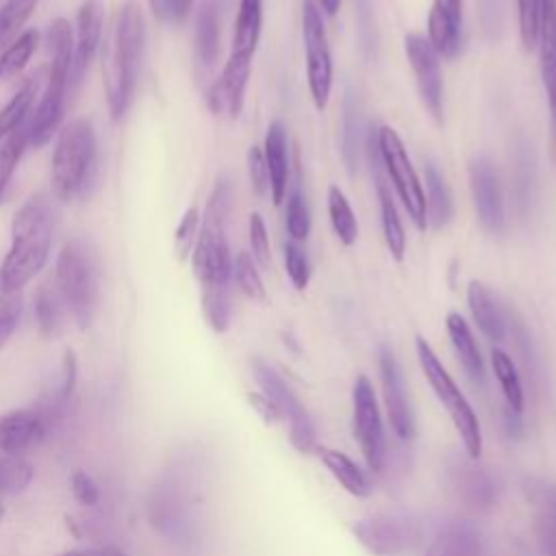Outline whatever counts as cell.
<instances>
[{
    "label": "cell",
    "instance_id": "cell-1",
    "mask_svg": "<svg viewBox=\"0 0 556 556\" xmlns=\"http://www.w3.org/2000/svg\"><path fill=\"white\" fill-rule=\"evenodd\" d=\"M146 43L143 13L137 2H126L113 22L111 39L104 54V93L111 119L117 122L132 104L141 56Z\"/></svg>",
    "mask_w": 556,
    "mask_h": 556
},
{
    "label": "cell",
    "instance_id": "cell-2",
    "mask_svg": "<svg viewBox=\"0 0 556 556\" xmlns=\"http://www.w3.org/2000/svg\"><path fill=\"white\" fill-rule=\"evenodd\" d=\"M52 208L43 195L28 198L11 222V248L0 265V285L22 291L46 265L52 245Z\"/></svg>",
    "mask_w": 556,
    "mask_h": 556
},
{
    "label": "cell",
    "instance_id": "cell-3",
    "mask_svg": "<svg viewBox=\"0 0 556 556\" xmlns=\"http://www.w3.org/2000/svg\"><path fill=\"white\" fill-rule=\"evenodd\" d=\"M48 46L52 52L48 80H46V89L39 100V106L30 117V146L35 148H41L52 139L65 113V98H67L72 54H74V33L67 20L56 17L50 24Z\"/></svg>",
    "mask_w": 556,
    "mask_h": 556
},
{
    "label": "cell",
    "instance_id": "cell-4",
    "mask_svg": "<svg viewBox=\"0 0 556 556\" xmlns=\"http://www.w3.org/2000/svg\"><path fill=\"white\" fill-rule=\"evenodd\" d=\"M98 163V143L96 132L89 119H72L59 132L56 148L52 154L50 185L52 193L70 202L78 195H85L96 176Z\"/></svg>",
    "mask_w": 556,
    "mask_h": 556
},
{
    "label": "cell",
    "instance_id": "cell-5",
    "mask_svg": "<svg viewBox=\"0 0 556 556\" xmlns=\"http://www.w3.org/2000/svg\"><path fill=\"white\" fill-rule=\"evenodd\" d=\"M54 285L78 328H89L98 308V263L83 239L67 241L56 256Z\"/></svg>",
    "mask_w": 556,
    "mask_h": 556
},
{
    "label": "cell",
    "instance_id": "cell-6",
    "mask_svg": "<svg viewBox=\"0 0 556 556\" xmlns=\"http://www.w3.org/2000/svg\"><path fill=\"white\" fill-rule=\"evenodd\" d=\"M415 348H417V358H419L421 371H424L428 384L432 387L434 395L447 410L467 454L471 458H478L482 452V430H480L476 410L471 408V404L467 402V397L463 395V391L458 389V384L454 382L450 371L443 367V363L439 361V356L434 354L430 343L424 337H417Z\"/></svg>",
    "mask_w": 556,
    "mask_h": 556
},
{
    "label": "cell",
    "instance_id": "cell-7",
    "mask_svg": "<svg viewBox=\"0 0 556 556\" xmlns=\"http://www.w3.org/2000/svg\"><path fill=\"white\" fill-rule=\"evenodd\" d=\"M378 139V154L380 163L387 169V176L391 178V185L408 213L410 222L417 226V230L428 228L426 217V193L419 182V176L413 169V163L408 159V152L400 139V135L391 126H380L376 130Z\"/></svg>",
    "mask_w": 556,
    "mask_h": 556
},
{
    "label": "cell",
    "instance_id": "cell-8",
    "mask_svg": "<svg viewBox=\"0 0 556 556\" xmlns=\"http://www.w3.org/2000/svg\"><path fill=\"white\" fill-rule=\"evenodd\" d=\"M356 541L374 556H410L419 549L424 530L417 519L400 513H380L352 528Z\"/></svg>",
    "mask_w": 556,
    "mask_h": 556
},
{
    "label": "cell",
    "instance_id": "cell-9",
    "mask_svg": "<svg viewBox=\"0 0 556 556\" xmlns=\"http://www.w3.org/2000/svg\"><path fill=\"white\" fill-rule=\"evenodd\" d=\"M302 41L306 56V80L315 109H326L332 89V56L321 11L315 0L302 2Z\"/></svg>",
    "mask_w": 556,
    "mask_h": 556
},
{
    "label": "cell",
    "instance_id": "cell-10",
    "mask_svg": "<svg viewBox=\"0 0 556 556\" xmlns=\"http://www.w3.org/2000/svg\"><path fill=\"white\" fill-rule=\"evenodd\" d=\"M254 378L265 397H269L282 417L289 419V439L298 452H311L315 447V426L308 417L306 408L300 404L295 393L282 380V376L267 365L265 361L256 358L252 363Z\"/></svg>",
    "mask_w": 556,
    "mask_h": 556
},
{
    "label": "cell",
    "instance_id": "cell-11",
    "mask_svg": "<svg viewBox=\"0 0 556 556\" xmlns=\"http://www.w3.org/2000/svg\"><path fill=\"white\" fill-rule=\"evenodd\" d=\"M352 428L367 467L380 471L387 456V441L376 393L367 376H358L352 389Z\"/></svg>",
    "mask_w": 556,
    "mask_h": 556
},
{
    "label": "cell",
    "instance_id": "cell-12",
    "mask_svg": "<svg viewBox=\"0 0 556 556\" xmlns=\"http://www.w3.org/2000/svg\"><path fill=\"white\" fill-rule=\"evenodd\" d=\"M191 269L202 287L228 285L232 276V258L226 241V219L204 213L191 250Z\"/></svg>",
    "mask_w": 556,
    "mask_h": 556
},
{
    "label": "cell",
    "instance_id": "cell-13",
    "mask_svg": "<svg viewBox=\"0 0 556 556\" xmlns=\"http://www.w3.org/2000/svg\"><path fill=\"white\" fill-rule=\"evenodd\" d=\"M406 59L413 67L419 96L430 111V115L441 124L443 122V74L441 56L434 52L430 41L421 35H406L404 39Z\"/></svg>",
    "mask_w": 556,
    "mask_h": 556
},
{
    "label": "cell",
    "instance_id": "cell-14",
    "mask_svg": "<svg viewBox=\"0 0 556 556\" xmlns=\"http://www.w3.org/2000/svg\"><path fill=\"white\" fill-rule=\"evenodd\" d=\"M380 380H382V395H384V408L389 415V424L393 432L400 439L415 437V417L413 408L406 395L402 369L397 365V358L391 350H380Z\"/></svg>",
    "mask_w": 556,
    "mask_h": 556
},
{
    "label": "cell",
    "instance_id": "cell-15",
    "mask_svg": "<svg viewBox=\"0 0 556 556\" xmlns=\"http://www.w3.org/2000/svg\"><path fill=\"white\" fill-rule=\"evenodd\" d=\"M252 70V59L241 56V54H230L226 61L219 78L211 85L206 93V104L211 113L224 115V117H239L243 109V98H245V87Z\"/></svg>",
    "mask_w": 556,
    "mask_h": 556
},
{
    "label": "cell",
    "instance_id": "cell-16",
    "mask_svg": "<svg viewBox=\"0 0 556 556\" xmlns=\"http://www.w3.org/2000/svg\"><path fill=\"white\" fill-rule=\"evenodd\" d=\"M104 26V2L102 0H83L76 13V39L72 54V72H70V89H76L85 72L100 46Z\"/></svg>",
    "mask_w": 556,
    "mask_h": 556
},
{
    "label": "cell",
    "instance_id": "cell-17",
    "mask_svg": "<svg viewBox=\"0 0 556 556\" xmlns=\"http://www.w3.org/2000/svg\"><path fill=\"white\" fill-rule=\"evenodd\" d=\"M469 187L480 224L489 232H500L504 226V204L500 180L493 165L486 159H476L469 165Z\"/></svg>",
    "mask_w": 556,
    "mask_h": 556
},
{
    "label": "cell",
    "instance_id": "cell-18",
    "mask_svg": "<svg viewBox=\"0 0 556 556\" xmlns=\"http://www.w3.org/2000/svg\"><path fill=\"white\" fill-rule=\"evenodd\" d=\"M50 419L35 408H15L0 415V452L4 454H22L28 447L37 445L48 428Z\"/></svg>",
    "mask_w": 556,
    "mask_h": 556
},
{
    "label": "cell",
    "instance_id": "cell-19",
    "mask_svg": "<svg viewBox=\"0 0 556 556\" xmlns=\"http://www.w3.org/2000/svg\"><path fill=\"white\" fill-rule=\"evenodd\" d=\"M539 70L547 104H556V0H541L539 13Z\"/></svg>",
    "mask_w": 556,
    "mask_h": 556
},
{
    "label": "cell",
    "instance_id": "cell-20",
    "mask_svg": "<svg viewBox=\"0 0 556 556\" xmlns=\"http://www.w3.org/2000/svg\"><path fill=\"white\" fill-rule=\"evenodd\" d=\"M467 304H469L471 317H473L476 326L480 328V332L489 341L500 343L506 334V313L502 311L493 291L480 280H469Z\"/></svg>",
    "mask_w": 556,
    "mask_h": 556
},
{
    "label": "cell",
    "instance_id": "cell-21",
    "mask_svg": "<svg viewBox=\"0 0 556 556\" xmlns=\"http://www.w3.org/2000/svg\"><path fill=\"white\" fill-rule=\"evenodd\" d=\"M263 156L269 172V195L274 204H280L287 198L289 187V150H287V132L280 122H271L265 141Z\"/></svg>",
    "mask_w": 556,
    "mask_h": 556
},
{
    "label": "cell",
    "instance_id": "cell-22",
    "mask_svg": "<svg viewBox=\"0 0 556 556\" xmlns=\"http://www.w3.org/2000/svg\"><path fill=\"white\" fill-rule=\"evenodd\" d=\"M460 22H463V15H456L445 0H432L430 13H428V41L439 56L452 59L458 54Z\"/></svg>",
    "mask_w": 556,
    "mask_h": 556
},
{
    "label": "cell",
    "instance_id": "cell-23",
    "mask_svg": "<svg viewBox=\"0 0 556 556\" xmlns=\"http://www.w3.org/2000/svg\"><path fill=\"white\" fill-rule=\"evenodd\" d=\"M193 52L200 70H211L219 59V11L215 0H204L195 13Z\"/></svg>",
    "mask_w": 556,
    "mask_h": 556
},
{
    "label": "cell",
    "instance_id": "cell-24",
    "mask_svg": "<svg viewBox=\"0 0 556 556\" xmlns=\"http://www.w3.org/2000/svg\"><path fill=\"white\" fill-rule=\"evenodd\" d=\"M445 328H447V334H450V341L454 345V352H456L460 365L465 367L467 376L471 380H476V382H482L484 380V363H482L478 343H476L473 332H471L469 324L465 321V317L460 313H456V311L447 313Z\"/></svg>",
    "mask_w": 556,
    "mask_h": 556
},
{
    "label": "cell",
    "instance_id": "cell-25",
    "mask_svg": "<svg viewBox=\"0 0 556 556\" xmlns=\"http://www.w3.org/2000/svg\"><path fill=\"white\" fill-rule=\"evenodd\" d=\"M478 530L467 521H450L437 532L426 556H478Z\"/></svg>",
    "mask_w": 556,
    "mask_h": 556
},
{
    "label": "cell",
    "instance_id": "cell-26",
    "mask_svg": "<svg viewBox=\"0 0 556 556\" xmlns=\"http://www.w3.org/2000/svg\"><path fill=\"white\" fill-rule=\"evenodd\" d=\"M263 26V0H239L232 33V54L254 56Z\"/></svg>",
    "mask_w": 556,
    "mask_h": 556
},
{
    "label": "cell",
    "instance_id": "cell-27",
    "mask_svg": "<svg viewBox=\"0 0 556 556\" xmlns=\"http://www.w3.org/2000/svg\"><path fill=\"white\" fill-rule=\"evenodd\" d=\"M317 456L324 463V467L332 473V478L354 497H367L369 495V480L363 473V469L343 452L332 447H317Z\"/></svg>",
    "mask_w": 556,
    "mask_h": 556
},
{
    "label": "cell",
    "instance_id": "cell-28",
    "mask_svg": "<svg viewBox=\"0 0 556 556\" xmlns=\"http://www.w3.org/2000/svg\"><path fill=\"white\" fill-rule=\"evenodd\" d=\"M65 302L54 282H43L35 295V319L37 328L46 339H54L63 330Z\"/></svg>",
    "mask_w": 556,
    "mask_h": 556
},
{
    "label": "cell",
    "instance_id": "cell-29",
    "mask_svg": "<svg viewBox=\"0 0 556 556\" xmlns=\"http://www.w3.org/2000/svg\"><path fill=\"white\" fill-rule=\"evenodd\" d=\"M376 189H378V200H380V222H382V235H384V243L387 250L391 254L393 261L402 263L404 261V252H406V235H404V226L402 219L397 215L395 202L391 198V191L387 189V185L382 182L380 176H376Z\"/></svg>",
    "mask_w": 556,
    "mask_h": 556
},
{
    "label": "cell",
    "instance_id": "cell-30",
    "mask_svg": "<svg viewBox=\"0 0 556 556\" xmlns=\"http://www.w3.org/2000/svg\"><path fill=\"white\" fill-rule=\"evenodd\" d=\"M426 217L432 228H443L452 219V195L434 165H426Z\"/></svg>",
    "mask_w": 556,
    "mask_h": 556
},
{
    "label": "cell",
    "instance_id": "cell-31",
    "mask_svg": "<svg viewBox=\"0 0 556 556\" xmlns=\"http://www.w3.org/2000/svg\"><path fill=\"white\" fill-rule=\"evenodd\" d=\"M491 367H493V374H495V378L502 387L508 410L515 413V415H521V410H523V389H521L519 371H517L513 358L504 350L495 348V350H491Z\"/></svg>",
    "mask_w": 556,
    "mask_h": 556
},
{
    "label": "cell",
    "instance_id": "cell-32",
    "mask_svg": "<svg viewBox=\"0 0 556 556\" xmlns=\"http://www.w3.org/2000/svg\"><path fill=\"white\" fill-rule=\"evenodd\" d=\"M328 217L337 239L343 245H354L358 239V222L345 193L337 185L328 187Z\"/></svg>",
    "mask_w": 556,
    "mask_h": 556
},
{
    "label": "cell",
    "instance_id": "cell-33",
    "mask_svg": "<svg viewBox=\"0 0 556 556\" xmlns=\"http://www.w3.org/2000/svg\"><path fill=\"white\" fill-rule=\"evenodd\" d=\"M37 78H28L17 91L15 96L0 109V139H7L15 128H20L33 109L35 96H37Z\"/></svg>",
    "mask_w": 556,
    "mask_h": 556
},
{
    "label": "cell",
    "instance_id": "cell-34",
    "mask_svg": "<svg viewBox=\"0 0 556 556\" xmlns=\"http://www.w3.org/2000/svg\"><path fill=\"white\" fill-rule=\"evenodd\" d=\"M202 313H204L206 324L215 332H226L230 328L232 300H230L228 285L202 287Z\"/></svg>",
    "mask_w": 556,
    "mask_h": 556
},
{
    "label": "cell",
    "instance_id": "cell-35",
    "mask_svg": "<svg viewBox=\"0 0 556 556\" xmlns=\"http://www.w3.org/2000/svg\"><path fill=\"white\" fill-rule=\"evenodd\" d=\"M37 43H39V33L35 28H28L17 39H13L11 46L0 54V80L20 74L24 65L30 61Z\"/></svg>",
    "mask_w": 556,
    "mask_h": 556
},
{
    "label": "cell",
    "instance_id": "cell-36",
    "mask_svg": "<svg viewBox=\"0 0 556 556\" xmlns=\"http://www.w3.org/2000/svg\"><path fill=\"white\" fill-rule=\"evenodd\" d=\"M232 278L239 287V291L256 302H265L267 293L258 274V265L254 263V258L248 252H239L232 261Z\"/></svg>",
    "mask_w": 556,
    "mask_h": 556
},
{
    "label": "cell",
    "instance_id": "cell-37",
    "mask_svg": "<svg viewBox=\"0 0 556 556\" xmlns=\"http://www.w3.org/2000/svg\"><path fill=\"white\" fill-rule=\"evenodd\" d=\"M33 467L17 454L0 452V495H13L28 486Z\"/></svg>",
    "mask_w": 556,
    "mask_h": 556
},
{
    "label": "cell",
    "instance_id": "cell-38",
    "mask_svg": "<svg viewBox=\"0 0 556 556\" xmlns=\"http://www.w3.org/2000/svg\"><path fill=\"white\" fill-rule=\"evenodd\" d=\"M285 226H287L291 241H304L311 232V213H308V204L300 189H293L287 193Z\"/></svg>",
    "mask_w": 556,
    "mask_h": 556
},
{
    "label": "cell",
    "instance_id": "cell-39",
    "mask_svg": "<svg viewBox=\"0 0 556 556\" xmlns=\"http://www.w3.org/2000/svg\"><path fill=\"white\" fill-rule=\"evenodd\" d=\"M39 0H7L0 9V46L15 37V33L33 15Z\"/></svg>",
    "mask_w": 556,
    "mask_h": 556
},
{
    "label": "cell",
    "instance_id": "cell-40",
    "mask_svg": "<svg viewBox=\"0 0 556 556\" xmlns=\"http://www.w3.org/2000/svg\"><path fill=\"white\" fill-rule=\"evenodd\" d=\"M20 315H22V293L7 291L0 285V350L7 345V341L15 332Z\"/></svg>",
    "mask_w": 556,
    "mask_h": 556
},
{
    "label": "cell",
    "instance_id": "cell-41",
    "mask_svg": "<svg viewBox=\"0 0 556 556\" xmlns=\"http://www.w3.org/2000/svg\"><path fill=\"white\" fill-rule=\"evenodd\" d=\"M285 271L295 291H304L308 287L311 265H308L306 254L302 252V248L295 241L285 243Z\"/></svg>",
    "mask_w": 556,
    "mask_h": 556
},
{
    "label": "cell",
    "instance_id": "cell-42",
    "mask_svg": "<svg viewBox=\"0 0 556 556\" xmlns=\"http://www.w3.org/2000/svg\"><path fill=\"white\" fill-rule=\"evenodd\" d=\"M198 232H200V211L195 206H191L185 211V215L178 222L176 232H174V248H176V254L180 261H185L191 254Z\"/></svg>",
    "mask_w": 556,
    "mask_h": 556
},
{
    "label": "cell",
    "instance_id": "cell-43",
    "mask_svg": "<svg viewBox=\"0 0 556 556\" xmlns=\"http://www.w3.org/2000/svg\"><path fill=\"white\" fill-rule=\"evenodd\" d=\"M539 13H541V0H517L519 37H521V43L526 50H532L536 46Z\"/></svg>",
    "mask_w": 556,
    "mask_h": 556
},
{
    "label": "cell",
    "instance_id": "cell-44",
    "mask_svg": "<svg viewBox=\"0 0 556 556\" xmlns=\"http://www.w3.org/2000/svg\"><path fill=\"white\" fill-rule=\"evenodd\" d=\"M248 239H250V250L252 258L258 267H269L271 261V250H269V235L263 217L258 213H252L248 219Z\"/></svg>",
    "mask_w": 556,
    "mask_h": 556
},
{
    "label": "cell",
    "instance_id": "cell-45",
    "mask_svg": "<svg viewBox=\"0 0 556 556\" xmlns=\"http://www.w3.org/2000/svg\"><path fill=\"white\" fill-rule=\"evenodd\" d=\"M248 176H250V185L256 195L263 198L269 193V172H267V163L263 156V148H258V146H252L248 150Z\"/></svg>",
    "mask_w": 556,
    "mask_h": 556
},
{
    "label": "cell",
    "instance_id": "cell-46",
    "mask_svg": "<svg viewBox=\"0 0 556 556\" xmlns=\"http://www.w3.org/2000/svg\"><path fill=\"white\" fill-rule=\"evenodd\" d=\"M193 0H150V9L154 17L163 24H180L189 11Z\"/></svg>",
    "mask_w": 556,
    "mask_h": 556
},
{
    "label": "cell",
    "instance_id": "cell-47",
    "mask_svg": "<svg viewBox=\"0 0 556 556\" xmlns=\"http://www.w3.org/2000/svg\"><path fill=\"white\" fill-rule=\"evenodd\" d=\"M70 484H72L74 497H76L83 506H96V504H100V497H102L100 486H98V482H96L87 471L76 469V471L72 473Z\"/></svg>",
    "mask_w": 556,
    "mask_h": 556
},
{
    "label": "cell",
    "instance_id": "cell-48",
    "mask_svg": "<svg viewBox=\"0 0 556 556\" xmlns=\"http://www.w3.org/2000/svg\"><path fill=\"white\" fill-rule=\"evenodd\" d=\"M248 400H250L252 408H254L267 424H274V421H278V419L282 417L280 410L276 408V404H274L269 397H265L263 393H250Z\"/></svg>",
    "mask_w": 556,
    "mask_h": 556
},
{
    "label": "cell",
    "instance_id": "cell-49",
    "mask_svg": "<svg viewBox=\"0 0 556 556\" xmlns=\"http://www.w3.org/2000/svg\"><path fill=\"white\" fill-rule=\"evenodd\" d=\"M549 111V159L556 165V104H552Z\"/></svg>",
    "mask_w": 556,
    "mask_h": 556
},
{
    "label": "cell",
    "instance_id": "cell-50",
    "mask_svg": "<svg viewBox=\"0 0 556 556\" xmlns=\"http://www.w3.org/2000/svg\"><path fill=\"white\" fill-rule=\"evenodd\" d=\"M59 556H104V549H70Z\"/></svg>",
    "mask_w": 556,
    "mask_h": 556
},
{
    "label": "cell",
    "instance_id": "cell-51",
    "mask_svg": "<svg viewBox=\"0 0 556 556\" xmlns=\"http://www.w3.org/2000/svg\"><path fill=\"white\" fill-rule=\"evenodd\" d=\"M339 4H341V0H317V7H321L328 15H334Z\"/></svg>",
    "mask_w": 556,
    "mask_h": 556
},
{
    "label": "cell",
    "instance_id": "cell-52",
    "mask_svg": "<svg viewBox=\"0 0 556 556\" xmlns=\"http://www.w3.org/2000/svg\"><path fill=\"white\" fill-rule=\"evenodd\" d=\"M447 7L456 13V15H463V0H445Z\"/></svg>",
    "mask_w": 556,
    "mask_h": 556
},
{
    "label": "cell",
    "instance_id": "cell-53",
    "mask_svg": "<svg viewBox=\"0 0 556 556\" xmlns=\"http://www.w3.org/2000/svg\"><path fill=\"white\" fill-rule=\"evenodd\" d=\"M9 178H4V176H0V200L4 198V191H7V187H9Z\"/></svg>",
    "mask_w": 556,
    "mask_h": 556
},
{
    "label": "cell",
    "instance_id": "cell-54",
    "mask_svg": "<svg viewBox=\"0 0 556 556\" xmlns=\"http://www.w3.org/2000/svg\"><path fill=\"white\" fill-rule=\"evenodd\" d=\"M104 556H126V554L115 549V547H104Z\"/></svg>",
    "mask_w": 556,
    "mask_h": 556
},
{
    "label": "cell",
    "instance_id": "cell-55",
    "mask_svg": "<svg viewBox=\"0 0 556 556\" xmlns=\"http://www.w3.org/2000/svg\"><path fill=\"white\" fill-rule=\"evenodd\" d=\"M2 517H4V504H2V500H0V521H2Z\"/></svg>",
    "mask_w": 556,
    "mask_h": 556
}]
</instances>
